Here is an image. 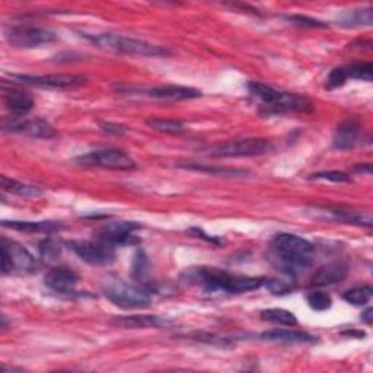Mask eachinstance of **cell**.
<instances>
[{
	"instance_id": "obj_1",
	"label": "cell",
	"mask_w": 373,
	"mask_h": 373,
	"mask_svg": "<svg viewBox=\"0 0 373 373\" xmlns=\"http://www.w3.org/2000/svg\"><path fill=\"white\" fill-rule=\"evenodd\" d=\"M185 279L191 284L200 286L206 292L229 295L257 291L265 281L261 277L232 275L216 267H193L185 271Z\"/></svg>"
},
{
	"instance_id": "obj_2",
	"label": "cell",
	"mask_w": 373,
	"mask_h": 373,
	"mask_svg": "<svg viewBox=\"0 0 373 373\" xmlns=\"http://www.w3.org/2000/svg\"><path fill=\"white\" fill-rule=\"evenodd\" d=\"M314 245L293 233H279L271 241L275 264L287 276H295L312 263Z\"/></svg>"
},
{
	"instance_id": "obj_3",
	"label": "cell",
	"mask_w": 373,
	"mask_h": 373,
	"mask_svg": "<svg viewBox=\"0 0 373 373\" xmlns=\"http://www.w3.org/2000/svg\"><path fill=\"white\" fill-rule=\"evenodd\" d=\"M248 91L254 98L261 101L268 114L309 112L312 110V103L307 96L277 91L261 82H249Z\"/></svg>"
},
{
	"instance_id": "obj_4",
	"label": "cell",
	"mask_w": 373,
	"mask_h": 373,
	"mask_svg": "<svg viewBox=\"0 0 373 373\" xmlns=\"http://www.w3.org/2000/svg\"><path fill=\"white\" fill-rule=\"evenodd\" d=\"M88 38L98 48H103L105 52L127 54V56H142V57H165L171 54L165 47H159L142 40H136L131 37L117 36V34H96V36H83Z\"/></svg>"
},
{
	"instance_id": "obj_5",
	"label": "cell",
	"mask_w": 373,
	"mask_h": 373,
	"mask_svg": "<svg viewBox=\"0 0 373 373\" xmlns=\"http://www.w3.org/2000/svg\"><path fill=\"white\" fill-rule=\"evenodd\" d=\"M103 292L110 302L123 309H142L152 302V293L147 287L126 283L117 276L104 279Z\"/></svg>"
},
{
	"instance_id": "obj_6",
	"label": "cell",
	"mask_w": 373,
	"mask_h": 373,
	"mask_svg": "<svg viewBox=\"0 0 373 373\" xmlns=\"http://www.w3.org/2000/svg\"><path fill=\"white\" fill-rule=\"evenodd\" d=\"M0 249H2V273L10 275V273H34L38 268L37 260L34 258L32 254L22 247L20 242H15L8 238H2V244H0Z\"/></svg>"
},
{
	"instance_id": "obj_7",
	"label": "cell",
	"mask_w": 373,
	"mask_h": 373,
	"mask_svg": "<svg viewBox=\"0 0 373 373\" xmlns=\"http://www.w3.org/2000/svg\"><path fill=\"white\" fill-rule=\"evenodd\" d=\"M76 162L83 166H96L112 169V171H133L138 168L136 161L122 149H99L92 150L87 155L76 158Z\"/></svg>"
},
{
	"instance_id": "obj_8",
	"label": "cell",
	"mask_w": 373,
	"mask_h": 373,
	"mask_svg": "<svg viewBox=\"0 0 373 373\" xmlns=\"http://www.w3.org/2000/svg\"><path fill=\"white\" fill-rule=\"evenodd\" d=\"M268 150H271V142L249 138L219 143L209 150V155L214 158H252L264 155Z\"/></svg>"
},
{
	"instance_id": "obj_9",
	"label": "cell",
	"mask_w": 373,
	"mask_h": 373,
	"mask_svg": "<svg viewBox=\"0 0 373 373\" xmlns=\"http://www.w3.org/2000/svg\"><path fill=\"white\" fill-rule=\"evenodd\" d=\"M9 44L15 48H38L48 45L57 40V36L47 28L34 27V25H20L13 27L6 32Z\"/></svg>"
},
{
	"instance_id": "obj_10",
	"label": "cell",
	"mask_w": 373,
	"mask_h": 373,
	"mask_svg": "<svg viewBox=\"0 0 373 373\" xmlns=\"http://www.w3.org/2000/svg\"><path fill=\"white\" fill-rule=\"evenodd\" d=\"M69 248L76 256L91 265H108L115 260L114 248L103 241H72Z\"/></svg>"
},
{
	"instance_id": "obj_11",
	"label": "cell",
	"mask_w": 373,
	"mask_h": 373,
	"mask_svg": "<svg viewBox=\"0 0 373 373\" xmlns=\"http://www.w3.org/2000/svg\"><path fill=\"white\" fill-rule=\"evenodd\" d=\"M138 229H140V225L134 224V222L108 224L104 228L98 229L94 233V238L111 245L112 248L136 245L140 242V238H138V236L134 235V231H138Z\"/></svg>"
},
{
	"instance_id": "obj_12",
	"label": "cell",
	"mask_w": 373,
	"mask_h": 373,
	"mask_svg": "<svg viewBox=\"0 0 373 373\" xmlns=\"http://www.w3.org/2000/svg\"><path fill=\"white\" fill-rule=\"evenodd\" d=\"M13 78L21 83L48 89H75L87 83V78L80 75H13Z\"/></svg>"
},
{
	"instance_id": "obj_13",
	"label": "cell",
	"mask_w": 373,
	"mask_h": 373,
	"mask_svg": "<svg viewBox=\"0 0 373 373\" xmlns=\"http://www.w3.org/2000/svg\"><path fill=\"white\" fill-rule=\"evenodd\" d=\"M5 131L10 133H20L25 134L32 139H53L57 136L56 129L50 124L48 122L43 120V118H32V120H27V118H18L12 117L10 120L5 122L3 124Z\"/></svg>"
},
{
	"instance_id": "obj_14",
	"label": "cell",
	"mask_w": 373,
	"mask_h": 373,
	"mask_svg": "<svg viewBox=\"0 0 373 373\" xmlns=\"http://www.w3.org/2000/svg\"><path fill=\"white\" fill-rule=\"evenodd\" d=\"M44 283L48 289H52L56 293L71 295L75 293V289L79 283V276L71 267L59 265L47 271V275L44 276Z\"/></svg>"
},
{
	"instance_id": "obj_15",
	"label": "cell",
	"mask_w": 373,
	"mask_h": 373,
	"mask_svg": "<svg viewBox=\"0 0 373 373\" xmlns=\"http://www.w3.org/2000/svg\"><path fill=\"white\" fill-rule=\"evenodd\" d=\"M362 136L360 123L354 118H349L335 129L332 138V147L337 150H351L358 146Z\"/></svg>"
},
{
	"instance_id": "obj_16",
	"label": "cell",
	"mask_w": 373,
	"mask_h": 373,
	"mask_svg": "<svg viewBox=\"0 0 373 373\" xmlns=\"http://www.w3.org/2000/svg\"><path fill=\"white\" fill-rule=\"evenodd\" d=\"M140 92L150 98L163 99V101H185V99H194V98L201 96V92L198 89L178 87V85H165V87L149 88Z\"/></svg>"
},
{
	"instance_id": "obj_17",
	"label": "cell",
	"mask_w": 373,
	"mask_h": 373,
	"mask_svg": "<svg viewBox=\"0 0 373 373\" xmlns=\"http://www.w3.org/2000/svg\"><path fill=\"white\" fill-rule=\"evenodd\" d=\"M3 101L12 117L22 118L34 108V98L20 88H3Z\"/></svg>"
},
{
	"instance_id": "obj_18",
	"label": "cell",
	"mask_w": 373,
	"mask_h": 373,
	"mask_svg": "<svg viewBox=\"0 0 373 373\" xmlns=\"http://www.w3.org/2000/svg\"><path fill=\"white\" fill-rule=\"evenodd\" d=\"M349 275L347 265L342 263H331L324 267H321L316 273L312 276L311 284L316 287H324V286H331L335 283L343 281Z\"/></svg>"
},
{
	"instance_id": "obj_19",
	"label": "cell",
	"mask_w": 373,
	"mask_h": 373,
	"mask_svg": "<svg viewBox=\"0 0 373 373\" xmlns=\"http://www.w3.org/2000/svg\"><path fill=\"white\" fill-rule=\"evenodd\" d=\"M114 324L122 328H159L168 324V321L156 315H131L114 318Z\"/></svg>"
},
{
	"instance_id": "obj_20",
	"label": "cell",
	"mask_w": 373,
	"mask_h": 373,
	"mask_svg": "<svg viewBox=\"0 0 373 373\" xmlns=\"http://www.w3.org/2000/svg\"><path fill=\"white\" fill-rule=\"evenodd\" d=\"M3 228H9L13 231H20L25 233H52L61 229L60 224L48 222V220H41V222H27V220H3Z\"/></svg>"
},
{
	"instance_id": "obj_21",
	"label": "cell",
	"mask_w": 373,
	"mask_h": 373,
	"mask_svg": "<svg viewBox=\"0 0 373 373\" xmlns=\"http://www.w3.org/2000/svg\"><path fill=\"white\" fill-rule=\"evenodd\" d=\"M267 342H281V343H314L315 337L299 330H270L260 335Z\"/></svg>"
},
{
	"instance_id": "obj_22",
	"label": "cell",
	"mask_w": 373,
	"mask_h": 373,
	"mask_svg": "<svg viewBox=\"0 0 373 373\" xmlns=\"http://www.w3.org/2000/svg\"><path fill=\"white\" fill-rule=\"evenodd\" d=\"M328 212L332 214L335 220H340V222L344 224L366 226V228H372L373 225L372 214L369 212L349 210V209H328Z\"/></svg>"
},
{
	"instance_id": "obj_23",
	"label": "cell",
	"mask_w": 373,
	"mask_h": 373,
	"mask_svg": "<svg viewBox=\"0 0 373 373\" xmlns=\"http://www.w3.org/2000/svg\"><path fill=\"white\" fill-rule=\"evenodd\" d=\"M338 24L344 28L370 27L373 24V12L370 8L347 10L338 16Z\"/></svg>"
},
{
	"instance_id": "obj_24",
	"label": "cell",
	"mask_w": 373,
	"mask_h": 373,
	"mask_svg": "<svg viewBox=\"0 0 373 373\" xmlns=\"http://www.w3.org/2000/svg\"><path fill=\"white\" fill-rule=\"evenodd\" d=\"M181 168L191 169V171H200L206 173L210 175H222V177H244L247 171L244 169H236V168H222V166H209L205 163H180Z\"/></svg>"
},
{
	"instance_id": "obj_25",
	"label": "cell",
	"mask_w": 373,
	"mask_h": 373,
	"mask_svg": "<svg viewBox=\"0 0 373 373\" xmlns=\"http://www.w3.org/2000/svg\"><path fill=\"white\" fill-rule=\"evenodd\" d=\"M2 190L15 196H22V197H38L43 194V191L38 186H32L22 184L16 180L8 178L6 175L2 177Z\"/></svg>"
},
{
	"instance_id": "obj_26",
	"label": "cell",
	"mask_w": 373,
	"mask_h": 373,
	"mask_svg": "<svg viewBox=\"0 0 373 373\" xmlns=\"http://www.w3.org/2000/svg\"><path fill=\"white\" fill-rule=\"evenodd\" d=\"M261 319L271 322V324H277V326H286V327L298 326L296 316L291 311L280 309V308L264 309L261 312Z\"/></svg>"
},
{
	"instance_id": "obj_27",
	"label": "cell",
	"mask_w": 373,
	"mask_h": 373,
	"mask_svg": "<svg viewBox=\"0 0 373 373\" xmlns=\"http://www.w3.org/2000/svg\"><path fill=\"white\" fill-rule=\"evenodd\" d=\"M147 127L166 134H182L186 131L185 126L177 120H168V118H149L146 120Z\"/></svg>"
},
{
	"instance_id": "obj_28",
	"label": "cell",
	"mask_w": 373,
	"mask_h": 373,
	"mask_svg": "<svg viewBox=\"0 0 373 373\" xmlns=\"http://www.w3.org/2000/svg\"><path fill=\"white\" fill-rule=\"evenodd\" d=\"M343 69H344L347 80L356 79V80L372 82V75H373L372 63H351V64L343 66Z\"/></svg>"
},
{
	"instance_id": "obj_29",
	"label": "cell",
	"mask_w": 373,
	"mask_h": 373,
	"mask_svg": "<svg viewBox=\"0 0 373 373\" xmlns=\"http://www.w3.org/2000/svg\"><path fill=\"white\" fill-rule=\"evenodd\" d=\"M372 293H373L372 286H369V284H363V286L353 287V289L347 291V292L343 295V299H344L346 302L354 305V307H363V305H366V303L370 300Z\"/></svg>"
},
{
	"instance_id": "obj_30",
	"label": "cell",
	"mask_w": 373,
	"mask_h": 373,
	"mask_svg": "<svg viewBox=\"0 0 373 373\" xmlns=\"http://www.w3.org/2000/svg\"><path fill=\"white\" fill-rule=\"evenodd\" d=\"M308 303L315 311H327L331 308L332 299L326 292H312L308 295Z\"/></svg>"
},
{
	"instance_id": "obj_31",
	"label": "cell",
	"mask_w": 373,
	"mask_h": 373,
	"mask_svg": "<svg viewBox=\"0 0 373 373\" xmlns=\"http://www.w3.org/2000/svg\"><path fill=\"white\" fill-rule=\"evenodd\" d=\"M283 18L292 22V24H295V25L303 27V28H327L328 27L324 22L309 18V16H303V15H286V16H283Z\"/></svg>"
},
{
	"instance_id": "obj_32",
	"label": "cell",
	"mask_w": 373,
	"mask_h": 373,
	"mask_svg": "<svg viewBox=\"0 0 373 373\" xmlns=\"http://www.w3.org/2000/svg\"><path fill=\"white\" fill-rule=\"evenodd\" d=\"M309 180H316V181H330L335 184H344V182H351L350 175L340 173V171H326V173H316L309 177Z\"/></svg>"
},
{
	"instance_id": "obj_33",
	"label": "cell",
	"mask_w": 373,
	"mask_h": 373,
	"mask_svg": "<svg viewBox=\"0 0 373 373\" xmlns=\"http://www.w3.org/2000/svg\"><path fill=\"white\" fill-rule=\"evenodd\" d=\"M40 252H41V256L48 261L56 260L60 256V245L50 238L44 240L40 244Z\"/></svg>"
},
{
	"instance_id": "obj_34",
	"label": "cell",
	"mask_w": 373,
	"mask_h": 373,
	"mask_svg": "<svg viewBox=\"0 0 373 373\" xmlns=\"http://www.w3.org/2000/svg\"><path fill=\"white\" fill-rule=\"evenodd\" d=\"M264 284L268 287V289L276 293H289L291 291H293V284L292 283H287V281H279V280H265Z\"/></svg>"
},
{
	"instance_id": "obj_35",
	"label": "cell",
	"mask_w": 373,
	"mask_h": 373,
	"mask_svg": "<svg viewBox=\"0 0 373 373\" xmlns=\"http://www.w3.org/2000/svg\"><path fill=\"white\" fill-rule=\"evenodd\" d=\"M99 127L103 131L112 134V136H123L127 133V129L122 124H117V123H110V122H101Z\"/></svg>"
},
{
	"instance_id": "obj_36",
	"label": "cell",
	"mask_w": 373,
	"mask_h": 373,
	"mask_svg": "<svg viewBox=\"0 0 373 373\" xmlns=\"http://www.w3.org/2000/svg\"><path fill=\"white\" fill-rule=\"evenodd\" d=\"M372 314H373V311H372L370 308H367V309H366V311L362 314V321H363V322H366L367 326H370V324H372V318H373V315H372Z\"/></svg>"
},
{
	"instance_id": "obj_37",
	"label": "cell",
	"mask_w": 373,
	"mask_h": 373,
	"mask_svg": "<svg viewBox=\"0 0 373 373\" xmlns=\"http://www.w3.org/2000/svg\"><path fill=\"white\" fill-rule=\"evenodd\" d=\"M354 171H356V173H362V174H363V173H366V174L369 175V174H370V163H366V165H365V168H363L362 165L356 166V168H354Z\"/></svg>"
}]
</instances>
